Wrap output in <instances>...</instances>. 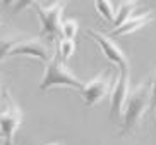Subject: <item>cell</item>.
I'll use <instances>...</instances> for the list:
<instances>
[{
	"instance_id": "cell-1",
	"label": "cell",
	"mask_w": 156,
	"mask_h": 145,
	"mask_svg": "<svg viewBox=\"0 0 156 145\" xmlns=\"http://www.w3.org/2000/svg\"><path fill=\"white\" fill-rule=\"evenodd\" d=\"M151 104V83H141L129 93L122 113V130L119 136H125L141 126V121Z\"/></svg>"
},
{
	"instance_id": "cell-2",
	"label": "cell",
	"mask_w": 156,
	"mask_h": 145,
	"mask_svg": "<svg viewBox=\"0 0 156 145\" xmlns=\"http://www.w3.org/2000/svg\"><path fill=\"white\" fill-rule=\"evenodd\" d=\"M84 83L65 66L58 55L51 57L45 64V74L40 81V92H48L50 88H77L81 90Z\"/></svg>"
},
{
	"instance_id": "cell-3",
	"label": "cell",
	"mask_w": 156,
	"mask_h": 145,
	"mask_svg": "<svg viewBox=\"0 0 156 145\" xmlns=\"http://www.w3.org/2000/svg\"><path fill=\"white\" fill-rule=\"evenodd\" d=\"M115 80H117V76L113 74V69H103L101 73L96 74V78L84 83V86L79 90L84 105L86 107H94V105L101 104L112 93Z\"/></svg>"
},
{
	"instance_id": "cell-4",
	"label": "cell",
	"mask_w": 156,
	"mask_h": 145,
	"mask_svg": "<svg viewBox=\"0 0 156 145\" xmlns=\"http://www.w3.org/2000/svg\"><path fill=\"white\" fill-rule=\"evenodd\" d=\"M70 0H55L51 5H33L38 14L40 24H41V35H45L48 40L57 42L60 35V24H62V16Z\"/></svg>"
},
{
	"instance_id": "cell-5",
	"label": "cell",
	"mask_w": 156,
	"mask_h": 145,
	"mask_svg": "<svg viewBox=\"0 0 156 145\" xmlns=\"http://www.w3.org/2000/svg\"><path fill=\"white\" fill-rule=\"evenodd\" d=\"M5 97V109L0 111V135L5 138L7 145L12 143L17 130L23 124V111L14 100V97L9 93V90H4Z\"/></svg>"
},
{
	"instance_id": "cell-6",
	"label": "cell",
	"mask_w": 156,
	"mask_h": 145,
	"mask_svg": "<svg viewBox=\"0 0 156 145\" xmlns=\"http://www.w3.org/2000/svg\"><path fill=\"white\" fill-rule=\"evenodd\" d=\"M86 33H87V36H91L96 42V45L103 52V55L119 67V71H130L127 54L113 42V38L110 35H105V33H101V31H94V29H87Z\"/></svg>"
},
{
	"instance_id": "cell-7",
	"label": "cell",
	"mask_w": 156,
	"mask_h": 145,
	"mask_svg": "<svg viewBox=\"0 0 156 145\" xmlns=\"http://www.w3.org/2000/svg\"><path fill=\"white\" fill-rule=\"evenodd\" d=\"M34 57L41 62H48L53 57V52H51L50 45L45 43V40L40 36H31V38H23L19 40L14 45V48L9 52V57Z\"/></svg>"
},
{
	"instance_id": "cell-8",
	"label": "cell",
	"mask_w": 156,
	"mask_h": 145,
	"mask_svg": "<svg viewBox=\"0 0 156 145\" xmlns=\"http://www.w3.org/2000/svg\"><path fill=\"white\" fill-rule=\"evenodd\" d=\"M129 93H130V71H119L113 90H112V107H110L112 119L122 117Z\"/></svg>"
},
{
	"instance_id": "cell-9",
	"label": "cell",
	"mask_w": 156,
	"mask_h": 145,
	"mask_svg": "<svg viewBox=\"0 0 156 145\" xmlns=\"http://www.w3.org/2000/svg\"><path fill=\"white\" fill-rule=\"evenodd\" d=\"M151 21H156V14L151 12V10H146V12H142V14H137V16H130V17L122 23L120 26L113 28L110 31V36L115 38V36H127V35H132V33L139 31L142 29L146 24H149Z\"/></svg>"
},
{
	"instance_id": "cell-10",
	"label": "cell",
	"mask_w": 156,
	"mask_h": 145,
	"mask_svg": "<svg viewBox=\"0 0 156 145\" xmlns=\"http://www.w3.org/2000/svg\"><path fill=\"white\" fill-rule=\"evenodd\" d=\"M141 4V0H122L119 5V9L115 10V16H113V21H112V26L117 28L120 26L122 23H125L130 16L134 14V10L137 9V5Z\"/></svg>"
},
{
	"instance_id": "cell-11",
	"label": "cell",
	"mask_w": 156,
	"mask_h": 145,
	"mask_svg": "<svg viewBox=\"0 0 156 145\" xmlns=\"http://www.w3.org/2000/svg\"><path fill=\"white\" fill-rule=\"evenodd\" d=\"M76 52V43L74 40H67V38H60L57 40V55L62 61H67L69 57H72V54Z\"/></svg>"
},
{
	"instance_id": "cell-12",
	"label": "cell",
	"mask_w": 156,
	"mask_h": 145,
	"mask_svg": "<svg viewBox=\"0 0 156 145\" xmlns=\"http://www.w3.org/2000/svg\"><path fill=\"white\" fill-rule=\"evenodd\" d=\"M94 7L96 10L100 12V16L105 21L112 23L113 21V16H115V5L112 0H94Z\"/></svg>"
},
{
	"instance_id": "cell-13",
	"label": "cell",
	"mask_w": 156,
	"mask_h": 145,
	"mask_svg": "<svg viewBox=\"0 0 156 145\" xmlns=\"http://www.w3.org/2000/svg\"><path fill=\"white\" fill-rule=\"evenodd\" d=\"M79 31V23L76 19H65L60 24V36L67 38V40H74Z\"/></svg>"
},
{
	"instance_id": "cell-14",
	"label": "cell",
	"mask_w": 156,
	"mask_h": 145,
	"mask_svg": "<svg viewBox=\"0 0 156 145\" xmlns=\"http://www.w3.org/2000/svg\"><path fill=\"white\" fill-rule=\"evenodd\" d=\"M24 36H5V38H0V62L5 61L9 57V52L14 48V45L23 40Z\"/></svg>"
},
{
	"instance_id": "cell-15",
	"label": "cell",
	"mask_w": 156,
	"mask_h": 145,
	"mask_svg": "<svg viewBox=\"0 0 156 145\" xmlns=\"http://www.w3.org/2000/svg\"><path fill=\"white\" fill-rule=\"evenodd\" d=\"M36 2H38V0H16L14 4H12V7H10V14H12V16L19 14V12L26 10L28 7L34 5Z\"/></svg>"
},
{
	"instance_id": "cell-16",
	"label": "cell",
	"mask_w": 156,
	"mask_h": 145,
	"mask_svg": "<svg viewBox=\"0 0 156 145\" xmlns=\"http://www.w3.org/2000/svg\"><path fill=\"white\" fill-rule=\"evenodd\" d=\"M149 83H151V104H149V109L154 111L156 109V73H154V76H153V80L149 81Z\"/></svg>"
},
{
	"instance_id": "cell-17",
	"label": "cell",
	"mask_w": 156,
	"mask_h": 145,
	"mask_svg": "<svg viewBox=\"0 0 156 145\" xmlns=\"http://www.w3.org/2000/svg\"><path fill=\"white\" fill-rule=\"evenodd\" d=\"M16 0H0V9H10Z\"/></svg>"
},
{
	"instance_id": "cell-18",
	"label": "cell",
	"mask_w": 156,
	"mask_h": 145,
	"mask_svg": "<svg viewBox=\"0 0 156 145\" xmlns=\"http://www.w3.org/2000/svg\"><path fill=\"white\" fill-rule=\"evenodd\" d=\"M46 145H64L62 142H51V143H46Z\"/></svg>"
},
{
	"instance_id": "cell-19",
	"label": "cell",
	"mask_w": 156,
	"mask_h": 145,
	"mask_svg": "<svg viewBox=\"0 0 156 145\" xmlns=\"http://www.w3.org/2000/svg\"><path fill=\"white\" fill-rule=\"evenodd\" d=\"M9 145H16V143H9Z\"/></svg>"
},
{
	"instance_id": "cell-20",
	"label": "cell",
	"mask_w": 156,
	"mask_h": 145,
	"mask_svg": "<svg viewBox=\"0 0 156 145\" xmlns=\"http://www.w3.org/2000/svg\"><path fill=\"white\" fill-rule=\"evenodd\" d=\"M154 114H156V109H154Z\"/></svg>"
},
{
	"instance_id": "cell-21",
	"label": "cell",
	"mask_w": 156,
	"mask_h": 145,
	"mask_svg": "<svg viewBox=\"0 0 156 145\" xmlns=\"http://www.w3.org/2000/svg\"><path fill=\"white\" fill-rule=\"evenodd\" d=\"M0 138H2V135H0Z\"/></svg>"
},
{
	"instance_id": "cell-22",
	"label": "cell",
	"mask_w": 156,
	"mask_h": 145,
	"mask_svg": "<svg viewBox=\"0 0 156 145\" xmlns=\"http://www.w3.org/2000/svg\"><path fill=\"white\" fill-rule=\"evenodd\" d=\"M0 102H2V100H0Z\"/></svg>"
}]
</instances>
